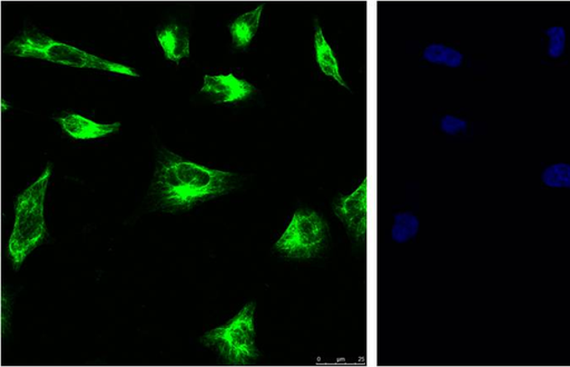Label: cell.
I'll return each instance as SVG.
<instances>
[{
  "label": "cell",
  "instance_id": "cell-1",
  "mask_svg": "<svg viewBox=\"0 0 570 367\" xmlns=\"http://www.w3.org/2000/svg\"><path fill=\"white\" fill-rule=\"evenodd\" d=\"M237 179L229 171L208 169L161 149L150 197L154 207L161 212H187L207 200L230 194L236 188Z\"/></svg>",
  "mask_w": 570,
  "mask_h": 367
},
{
  "label": "cell",
  "instance_id": "cell-2",
  "mask_svg": "<svg viewBox=\"0 0 570 367\" xmlns=\"http://www.w3.org/2000/svg\"><path fill=\"white\" fill-rule=\"evenodd\" d=\"M51 170V165L47 166L40 179L16 198L15 224L8 242V257L15 271L46 240L45 198Z\"/></svg>",
  "mask_w": 570,
  "mask_h": 367
},
{
  "label": "cell",
  "instance_id": "cell-3",
  "mask_svg": "<svg viewBox=\"0 0 570 367\" xmlns=\"http://www.w3.org/2000/svg\"><path fill=\"white\" fill-rule=\"evenodd\" d=\"M4 51L5 54L22 57V59L41 60L74 67V69H98L131 76V78H140V75L131 67L103 60L101 57L89 54L65 42L54 41L53 38L36 30H27L19 33L8 42Z\"/></svg>",
  "mask_w": 570,
  "mask_h": 367
},
{
  "label": "cell",
  "instance_id": "cell-4",
  "mask_svg": "<svg viewBox=\"0 0 570 367\" xmlns=\"http://www.w3.org/2000/svg\"><path fill=\"white\" fill-rule=\"evenodd\" d=\"M255 303L246 304L225 326L214 328L201 337V343L216 352L230 365H248L260 356L256 347Z\"/></svg>",
  "mask_w": 570,
  "mask_h": 367
},
{
  "label": "cell",
  "instance_id": "cell-5",
  "mask_svg": "<svg viewBox=\"0 0 570 367\" xmlns=\"http://www.w3.org/2000/svg\"><path fill=\"white\" fill-rule=\"evenodd\" d=\"M327 240V224L311 209L293 214L287 230L275 243L274 250L287 259L310 260L320 254Z\"/></svg>",
  "mask_w": 570,
  "mask_h": 367
},
{
  "label": "cell",
  "instance_id": "cell-6",
  "mask_svg": "<svg viewBox=\"0 0 570 367\" xmlns=\"http://www.w3.org/2000/svg\"><path fill=\"white\" fill-rule=\"evenodd\" d=\"M334 212L355 241H364L368 233V178L354 193L336 199Z\"/></svg>",
  "mask_w": 570,
  "mask_h": 367
},
{
  "label": "cell",
  "instance_id": "cell-7",
  "mask_svg": "<svg viewBox=\"0 0 570 367\" xmlns=\"http://www.w3.org/2000/svg\"><path fill=\"white\" fill-rule=\"evenodd\" d=\"M255 92L253 85L248 80L235 78L234 75H206L201 93L206 94L214 104H234L244 102Z\"/></svg>",
  "mask_w": 570,
  "mask_h": 367
},
{
  "label": "cell",
  "instance_id": "cell-8",
  "mask_svg": "<svg viewBox=\"0 0 570 367\" xmlns=\"http://www.w3.org/2000/svg\"><path fill=\"white\" fill-rule=\"evenodd\" d=\"M56 121L60 124L61 130L69 133L71 138L80 141L97 140L109 133H116L121 128V123L99 124L73 113L56 118Z\"/></svg>",
  "mask_w": 570,
  "mask_h": 367
},
{
  "label": "cell",
  "instance_id": "cell-9",
  "mask_svg": "<svg viewBox=\"0 0 570 367\" xmlns=\"http://www.w3.org/2000/svg\"><path fill=\"white\" fill-rule=\"evenodd\" d=\"M156 36H158L166 60L179 63L183 59H188L191 55L189 32L187 27L179 25V23H170V25L161 28L156 32Z\"/></svg>",
  "mask_w": 570,
  "mask_h": 367
},
{
  "label": "cell",
  "instance_id": "cell-10",
  "mask_svg": "<svg viewBox=\"0 0 570 367\" xmlns=\"http://www.w3.org/2000/svg\"><path fill=\"white\" fill-rule=\"evenodd\" d=\"M264 6L260 5L253 11L244 14L235 19L230 25L232 42L235 49L245 50L256 32L259 31L261 17H262Z\"/></svg>",
  "mask_w": 570,
  "mask_h": 367
},
{
  "label": "cell",
  "instance_id": "cell-11",
  "mask_svg": "<svg viewBox=\"0 0 570 367\" xmlns=\"http://www.w3.org/2000/svg\"><path fill=\"white\" fill-rule=\"evenodd\" d=\"M315 50L317 63L319 65L322 73L327 78L335 79L336 83L344 86L345 88H348V85H346L340 73L338 60H336L335 51L332 50L329 42L326 40L320 25L316 26Z\"/></svg>",
  "mask_w": 570,
  "mask_h": 367
},
{
  "label": "cell",
  "instance_id": "cell-12",
  "mask_svg": "<svg viewBox=\"0 0 570 367\" xmlns=\"http://www.w3.org/2000/svg\"><path fill=\"white\" fill-rule=\"evenodd\" d=\"M422 57L428 63L443 65L450 69H458L464 63L462 52L443 44L428 45Z\"/></svg>",
  "mask_w": 570,
  "mask_h": 367
},
{
  "label": "cell",
  "instance_id": "cell-13",
  "mask_svg": "<svg viewBox=\"0 0 570 367\" xmlns=\"http://www.w3.org/2000/svg\"><path fill=\"white\" fill-rule=\"evenodd\" d=\"M420 223L417 216L411 213H399L394 216L391 230L392 240L398 244L409 242L419 232Z\"/></svg>",
  "mask_w": 570,
  "mask_h": 367
},
{
  "label": "cell",
  "instance_id": "cell-14",
  "mask_svg": "<svg viewBox=\"0 0 570 367\" xmlns=\"http://www.w3.org/2000/svg\"><path fill=\"white\" fill-rule=\"evenodd\" d=\"M541 180L552 188H570V164L558 163L546 167Z\"/></svg>",
  "mask_w": 570,
  "mask_h": 367
},
{
  "label": "cell",
  "instance_id": "cell-15",
  "mask_svg": "<svg viewBox=\"0 0 570 367\" xmlns=\"http://www.w3.org/2000/svg\"><path fill=\"white\" fill-rule=\"evenodd\" d=\"M548 36V55L552 59H559L566 49V31L564 27L554 26L545 32Z\"/></svg>",
  "mask_w": 570,
  "mask_h": 367
},
{
  "label": "cell",
  "instance_id": "cell-16",
  "mask_svg": "<svg viewBox=\"0 0 570 367\" xmlns=\"http://www.w3.org/2000/svg\"><path fill=\"white\" fill-rule=\"evenodd\" d=\"M440 127L448 135H458V133L467 130L468 124L463 118L446 115L441 119Z\"/></svg>",
  "mask_w": 570,
  "mask_h": 367
},
{
  "label": "cell",
  "instance_id": "cell-17",
  "mask_svg": "<svg viewBox=\"0 0 570 367\" xmlns=\"http://www.w3.org/2000/svg\"><path fill=\"white\" fill-rule=\"evenodd\" d=\"M3 111H6L7 108H9V105H7L6 102H5V100H3Z\"/></svg>",
  "mask_w": 570,
  "mask_h": 367
}]
</instances>
